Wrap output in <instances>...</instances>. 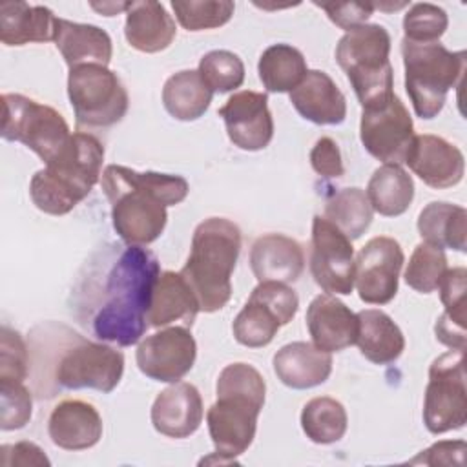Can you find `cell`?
Here are the masks:
<instances>
[{"label":"cell","mask_w":467,"mask_h":467,"mask_svg":"<svg viewBox=\"0 0 467 467\" xmlns=\"http://www.w3.org/2000/svg\"><path fill=\"white\" fill-rule=\"evenodd\" d=\"M447 272L445 252L429 243H420L405 268V283L421 294H431L438 288Z\"/></svg>","instance_id":"37"},{"label":"cell","mask_w":467,"mask_h":467,"mask_svg":"<svg viewBox=\"0 0 467 467\" xmlns=\"http://www.w3.org/2000/svg\"><path fill=\"white\" fill-rule=\"evenodd\" d=\"M299 306L297 294L285 283H259L232 323L237 343L259 348L266 347L283 325H288Z\"/></svg>","instance_id":"11"},{"label":"cell","mask_w":467,"mask_h":467,"mask_svg":"<svg viewBox=\"0 0 467 467\" xmlns=\"http://www.w3.org/2000/svg\"><path fill=\"white\" fill-rule=\"evenodd\" d=\"M57 16L44 5L4 2L0 5V40L5 46L53 40Z\"/></svg>","instance_id":"28"},{"label":"cell","mask_w":467,"mask_h":467,"mask_svg":"<svg viewBox=\"0 0 467 467\" xmlns=\"http://www.w3.org/2000/svg\"><path fill=\"white\" fill-rule=\"evenodd\" d=\"M374 210L365 190L352 186L336 192L325 204V219L339 228L350 241L361 237L372 223Z\"/></svg>","instance_id":"35"},{"label":"cell","mask_w":467,"mask_h":467,"mask_svg":"<svg viewBox=\"0 0 467 467\" xmlns=\"http://www.w3.org/2000/svg\"><path fill=\"white\" fill-rule=\"evenodd\" d=\"M389 53L390 35L379 24L356 26L336 46V60L350 80L363 109L381 106L394 95Z\"/></svg>","instance_id":"6"},{"label":"cell","mask_w":467,"mask_h":467,"mask_svg":"<svg viewBox=\"0 0 467 467\" xmlns=\"http://www.w3.org/2000/svg\"><path fill=\"white\" fill-rule=\"evenodd\" d=\"M199 312V303L182 277L181 272H161L153 286L151 303L148 310L150 327H166L181 321L182 327L190 328Z\"/></svg>","instance_id":"26"},{"label":"cell","mask_w":467,"mask_h":467,"mask_svg":"<svg viewBox=\"0 0 467 467\" xmlns=\"http://www.w3.org/2000/svg\"><path fill=\"white\" fill-rule=\"evenodd\" d=\"M51 441L66 451H84L102 438L99 410L82 400H64L53 407L47 421Z\"/></svg>","instance_id":"21"},{"label":"cell","mask_w":467,"mask_h":467,"mask_svg":"<svg viewBox=\"0 0 467 467\" xmlns=\"http://www.w3.org/2000/svg\"><path fill=\"white\" fill-rule=\"evenodd\" d=\"M175 31V22L162 4L153 0L130 4V9L126 11L124 36L137 51H164L173 42Z\"/></svg>","instance_id":"27"},{"label":"cell","mask_w":467,"mask_h":467,"mask_svg":"<svg viewBox=\"0 0 467 467\" xmlns=\"http://www.w3.org/2000/svg\"><path fill=\"white\" fill-rule=\"evenodd\" d=\"M33 398L22 381H0V427L15 431L31 420Z\"/></svg>","instance_id":"41"},{"label":"cell","mask_w":467,"mask_h":467,"mask_svg":"<svg viewBox=\"0 0 467 467\" xmlns=\"http://www.w3.org/2000/svg\"><path fill=\"white\" fill-rule=\"evenodd\" d=\"M230 140L246 151L266 148L274 137V120L266 93L244 89L234 93L219 109Z\"/></svg>","instance_id":"17"},{"label":"cell","mask_w":467,"mask_h":467,"mask_svg":"<svg viewBox=\"0 0 467 467\" xmlns=\"http://www.w3.org/2000/svg\"><path fill=\"white\" fill-rule=\"evenodd\" d=\"M465 441H438L432 447L421 451L410 463H425V465H451V463H463Z\"/></svg>","instance_id":"45"},{"label":"cell","mask_w":467,"mask_h":467,"mask_svg":"<svg viewBox=\"0 0 467 467\" xmlns=\"http://www.w3.org/2000/svg\"><path fill=\"white\" fill-rule=\"evenodd\" d=\"M241 252V230L226 217L197 224L192 250L181 274L193 290L201 312H217L232 297V272Z\"/></svg>","instance_id":"5"},{"label":"cell","mask_w":467,"mask_h":467,"mask_svg":"<svg viewBox=\"0 0 467 467\" xmlns=\"http://www.w3.org/2000/svg\"><path fill=\"white\" fill-rule=\"evenodd\" d=\"M202 398L195 385L179 381L159 392L151 407V423L168 438H188L202 421Z\"/></svg>","instance_id":"20"},{"label":"cell","mask_w":467,"mask_h":467,"mask_svg":"<svg viewBox=\"0 0 467 467\" xmlns=\"http://www.w3.org/2000/svg\"><path fill=\"white\" fill-rule=\"evenodd\" d=\"M403 261L405 255L396 239L378 235L367 241L354 261V283L359 299L368 305L392 301Z\"/></svg>","instance_id":"15"},{"label":"cell","mask_w":467,"mask_h":467,"mask_svg":"<svg viewBox=\"0 0 467 467\" xmlns=\"http://www.w3.org/2000/svg\"><path fill=\"white\" fill-rule=\"evenodd\" d=\"M67 97L78 128H109L128 111V91L115 71L100 64L69 69Z\"/></svg>","instance_id":"8"},{"label":"cell","mask_w":467,"mask_h":467,"mask_svg":"<svg viewBox=\"0 0 467 467\" xmlns=\"http://www.w3.org/2000/svg\"><path fill=\"white\" fill-rule=\"evenodd\" d=\"M358 316V337L356 345L359 352L376 365H387L396 361L403 348L405 337L400 327L383 310L367 308Z\"/></svg>","instance_id":"29"},{"label":"cell","mask_w":467,"mask_h":467,"mask_svg":"<svg viewBox=\"0 0 467 467\" xmlns=\"http://www.w3.org/2000/svg\"><path fill=\"white\" fill-rule=\"evenodd\" d=\"M159 275V261L148 248L126 246L104 277L102 303L91 319L93 334L120 347L135 345L150 327L148 310Z\"/></svg>","instance_id":"2"},{"label":"cell","mask_w":467,"mask_h":467,"mask_svg":"<svg viewBox=\"0 0 467 467\" xmlns=\"http://www.w3.org/2000/svg\"><path fill=\"white\" fill-rule=\"evenodd\" d=\"M347 425L345 407L330 396L312 398L301 410L303 432L314 443L328 445L339 441L347 432Z\"/></svg>","instance_id":"36"},{"label":"cell","mask_w":467,"mask_h":467,"mask_svg":"<svg viewBox=\"0 0 467 467\" xmlns=\"http://www.w3.org/2000/svg\"><path fill=\"white\" fill-rule=\"evenodd\" d=\"M130 4L131 2H102V4H89L95 11L102 13L104 16H113V15H119L120 11H128L130 9Z\"/></svg>","instance_id":"47"},{"label":"cell","mask_w":467,"mask_h":467,"mask_svg":"<svg viewBox=\"0 0 467 467\" xmlns=\"http://www.w3.org/2000/svg\"><path fill=\"white\" fill-rule=\"evenodd\" d=\"M2 137L22 142L47 164L67 144L71 133L67 122L55 108L20 93H4Z\"/></svg>","instance_id":"9"},{"label":"cell","mask_w":467,"mask_h":467,"mask_svg":"<svg viewBox=\"0 0 467 467\" xmlns=\"http://www.w3.org/2000/svg\"><path fill=\"white\" fill-rule=\"evenodd\" d=\"M312 341L325 352H339L356 343L358 316L336 296L319 294L306 308Z\"/></svg>","instance_id":"19"},{"label":"cell","mask_w":467,"mask_h":467,"mask_svg":"<svg viewBox=\"0 0 467 467\" xmlns=\"http://www.w3.org/2000/svg\"><path fill=\"white\" fill-rule=\"evenodd\" d=\"M359 139L365 150L385 164L401 166L407 161L414 140V124L398 95L381 106L363 109Z\"/></svg>","instance_id":"13"},{"label":"cell","mask_w":467,"mask_h":467,"mask_svg":"<svg viewBox=\"0 0 467 467\" xmlns=\"http://www.w3.org/2000/svg\"><path fill=\"white\" fill-rule=\"evenodd\" d=\"M365 193L374 212L398 217L409 210L414 199V181L401 166L383 164L368 179Z\"/></svg>","instance_id":"32"},{"label":"cell","mask_w":467,"mask_h":467,"mask_svg":"<svg viewBox=\"0 0 467 467\" xmlns=\"http://www.w3.org/2000/svg\"><path fill=\"white\" fill-rule=\"evenodd\" d=\"M4 451L13 452L9 458H2L4 465H49V460L42 449L31 441H18L15 445H2Z\"/></svg>","instance_id":"46"},{"label":"cell","mask_w":467,"mask_h":467,"mask_svg":"<svg viewBox=\"0 0 467 467\" xmlns=\"http://www.w3.org/2000/svg\"><path fill=\"white\" fill-rule=\"evenodd\" d=\"M275 376L290 389H312L325 383L332 372V356L306 341L281 347L274 356Z\"/></svg>","instance_id":"24"},{"label":"cell","mask_w":467,"mask_h":467,"mask_svg":"<svg viewBox=\"0 0 467 467\" xmlns=\"http://www.w3.org/2000/svg\"><path fill=\"white\" fill-rule=\"evenodd\" d=\"M29 372V354L22 336L9 328L2 327L0 332V381H22Z\"/></svg>","instance_id":"42"},{"label":"cell","mask_w":467,"mask_h":467,"mask_svg":"<svg viewBox=\"0 0 467 467\" xmlns=\"http://www.w3.org/2000/svg\"><path fill=\"white\" fill-rule=\"evenodd\" d=\"M250 266L259 283H294L305 268L301 244L283 234H266L255 239L250 250Z\"/></svg>","instance_id":"22"},{"label":"cell","mask_w":467,"mask_h":467,"mask_svg":"<svg viewBox=\"0 0 467 467\" xmlns=\"http://www.w3.org/2000/svg\"><path fill=\"white\" fill-rule=\"evenodd\" d=\"M199 75L212 91L228 93L244 80L243 60L228 49H213L199 60Z\"/></svg>","instance_id":"38"},{"label":"cell","mask_w":467,"mask_h":467,"mask_svg":"<svg viewBox=\"0 0 467 467\" xmlns=\"http://www.w3.org/2000/svg\"><path fill=\"white\" fill-rule=\"evenodd\" d=\"M310 164L321 177H341L345 173L339 148L334 139L321 137L310 151Z\"/></svg>","instance_id":"44"},{"label":"cell","mask_w":467,"mask_h":467,"mask_svg":"<svg viewBox=\"0 0 467 467\" xmlns=\"http://www.w3.org/2000/svg\"><path fill=\"white\" fill-rule=\"evenodd\" d=\"M102 190L111 204V223L119 237L128 244L144 246L162 234L166 206L182 202L190 188L181 175L109 164L102 173Z\"/></svg>","instance_id":"1"},{"label":"cell","mask_w":467,"mask_h":467,"mask_svg":"<svg viewBox=\"0 0 467 467\" xmlns=\"http://www.w3.org/2000/svg\"><path fill=\"white\" fill-rule=\"evenodd\" d=\"M467 421L465 350L451 348L429 368L423 401V423L429 432L443 434L462 429Z\"/></svg>","instance_id":"10"},{"label":"cell","mask_w":467,"mask_h":467,"mask_svg":"<svg viewBox=\"0 0 467 467\" xmlns=\"http://www.w3.org/2000/svg\"><path fill=\"white\" fill-rule=\"evenodd\" d=\"M217 401L208 409V432L217 456L230 462L255 438L257 416L265 405L266 383L248 363H230L217 378Z\"/></svg>","instance_id":"3"},{"label":"cell","mask_w":467,"mask_h":467,"mask_svg":"<svg viewBox=\"0 0 467 467\" xmlns=\"http://www.w3.org/2000/svg\"><path fill=\"white\" fill-rule=\"evenodd\" d=\"M314 5L321 7L327 16L341 29H352L356 26L365 24V20L372 15L374 4H365V2H314Z\"/></svg>","instance_id":"43"},{"label":"cell","mask_w":467,"mask_h":467,"mask_svg":"<svg viewBox=\"0 0 467 467\" xmlns=\"http://www.w3.org/2000/svg\"><path fill=\"white\" fill-rule=\"evenodd\" d=\"M296 111L314 124H341L347 117V100L336 82L319 69H308L301 84L290 91Z\"/></svg>","instance_id":"23"},{"label":"cell","mask_w":467,"mask_h":467,"mask_svg":"<svg viewBox=\"0 0 467 467\" xmlns=\"http://www.w3.org/2000/svg\"><path fill=\"white\" fill-rule=\"evenodd\" d=\"M197 343L186 327H168L159 330L137 347L135 359L139 370L150 379L177 383L193 367Z\"/></svg>","instance_id":"16"},{"label":"cell","mask_w":467,"mask_h":467,"mask_svg":"<svg viewBox=\"0 0 467 467\" xmlns=\"http://www.w3.org/2000/svg\"><path fill=\"white\" fill-rule=\"evenodd\" d=\"M465 279L463 266L447 268L438 288L445 312L436 321V339L449 348L465 350Z\"/></svg>","instance_id":"31"},{"label":"cell","mask_w":467,"mask_h":467,"mask_svg":"<svg viewBox=\"0 0 467 467\" xmlns=\"http://www.w3.org/2000/svg\"><path fill=\"white\" fill-rule=\"evenodd\" d=\"M447 26V13L429 2L414 4L403 16L405 38L410 42H438Z\"/></svg>","instance_id":"40"},{"label":"cell","mask_w":467,"mask_h":467,"mask_svg":"<svg viewBox=\"0 0 467 467\" xmlns=\"http://www.w3.org/2000/svg\"><path fill=\"white\" fill-rule=\"evenodd\" d=\"M418 232L423 243L438 248L465 252L467 248V210L458 204L434 201L418 217Z\"/></svg>","instance_id":"30"},{"label":"cell","mask_w":467,"mask_h":467,"mask_svg":"<svg viewBox=\"0 0 467 467\" xmlns=\"http://www.w3.org/2000/svg\"><path fill=\"white\" fill-rule=\"evenodd\" d=\"M171 9L179 24L186 31H202L224 26L235 9L234 2L228 0H204V2H171Z\"/></svg>","instance_id":"39"},{"label":"cell","mask_w":467,"mask_h":467,"mask_svg":"<svg viewBox=\"0 0 467 467\" xmlns=\"http://www.w3.org/2000/svg\"><path fill=\"white\" fill-rule=\"evenodd\" d=\"M53 42L62 53L69 69L84 64L108 66L113 55L109 35L93 24L57 18Z\"/></svg>","instance_id":"25"},{"label":"cell","mask_w":467,"mask_h":467,"mask_svg":"<svg viewBox=\"0 0 467 467\" xmlns=\"http://www.w3.org/2000/svg\"><path fill=\"white\" fill-rule=\"evenodd\" d=\"M405 162L414 175L436 190L456 186L465 171L463 153L443 137L431 133L414 135Z\"/></svg>","instance_id":"18"},{"label":"cell","mask_w":467,"mask_h":467,"mask_svg":"<svg viewBox=\"0 0 467 467\" xmlns=\"http://www.w3.org/2000/svg\"><path fill=\"white\" fill-rule=\"evenodd\" d=\"M124 372V354L106 343L77 339L58 359L55 381L62 389H95L111 392Z\"/></svg>","instance_id":"12"},{"label":"cell","mask_w":467,"mask_h":467,"mask_svg":"<svg viewBox=\"0 0 467 467\" xmlns=\"http://www.w3.org/2000/svg\"><path fill=\"white\" fill-rule=\"evenodd\" d=\"M102 161L104 146L95 135L73 133L60 153L33 175L29 182L33 204L49 215L69 213L99 182Z\"/></svg>","instance_id":"4"},{"label":"cell","mask_w":467,"mask_h":467,"mask_svg":"<svg viewBox=\"0 0 467 467\" xmlns=\"http://www.w3.org/2000/svg\"><path fill=\"white\" fill-rule=\"evenodd\" d=\"M405 89L420 119H434L451 88L460 86L465 71V51H449L440 42L401 40Z\"/></svg>","instance_id":"7"},{"label":"cell","mask_w":467,"mask_h":467,"mask_svg":"<svg viewBox=\"0 0 467 467\" xmlns=\"http://www.w3.org/2000/svg\"><path fill=\"white\" fill-rule=\"evenodd\" d=\"M310 272L327 294L348 296L354 288L352 241L321 215L312 221Z\"/></svg>","instance_id":"14"},{"label":"cell","mask_w":467,"mask_h":467,"mask_svg":"<svg viewBox=\"0 0 467 467\" xmlns=\"http://www.w3.org/2000/svg\"><path fill=\"white\" fill-rule=\"evenodd\" d=\"M212 97L213 91L195 69H182L171 75L162 88V104L177 120H195L202 117Z\"/></svg>","instance_id":"33"},{"label":"cell","mask_w":467,"mask_h":467,"mask_svg":"<svg viewBox=\"0 0 467 467\" xmlns=\"http://www.w3.org/2000/svg\"><path fill=\"white\" fill-rule=\"evenodd\" d=\"M257 71L266 91L286 93L301 84L308 69L306 60L297 47L290 44H274L263 51Z\"/></svg>","instance_id":"34"}]
</instances>
